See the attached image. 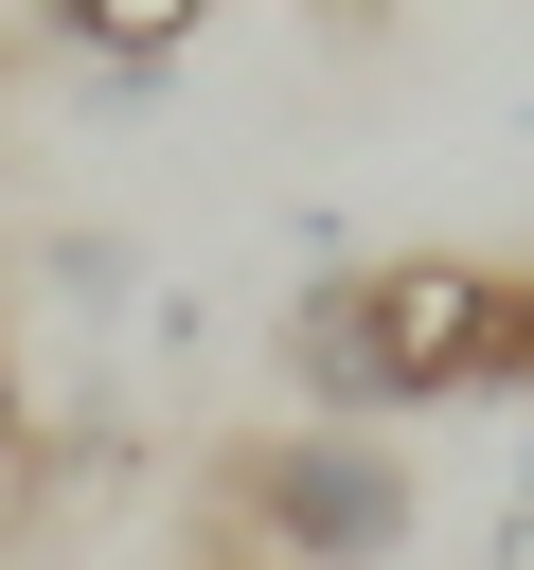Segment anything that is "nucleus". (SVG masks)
<instances>
[{"mask_svg": "<svg viewBox=\"0 0 534 570\" xmlns=\"http://www.w3.org/2000/svg\"><path fill=\"white\" fill-rule=\"evenodd\" d=\"M409 517H427V481H409L392 428H267V445H231V534L267 570H392Z\"/></svg>", "mask_w": 534, "mask_h": 570, "instance_id": "f03ea898", "label": "nucleus"}, {"mask_svg": "<svg viewBox=\"0 0 534 570\" xmlns=\"http://www.w3.org/2000/svg\"><path fill=\"white\" fill-rule=\"evenodd\" d=\"M36 36H53L107 107H142V89H178V71H196V18H107V0H53Z\"/></svg>", "mask_w": 534, "mask_h": 570, "instance_id": "7ed1b4c3", "label": "nucleus"}, {"mask_svg": "<svg viewBox=\"0 0 534 570\" xmlns=\"http://www.w3.org/2000/svg\"><path fill=\"white\" fill-rule=\"evenodd\" d=\"M0 481H36V392H18V338H0Z\"/></svg>", "mask_w": 534, "mask_h": 570, "instance_id": "39448f33", "label": "nucleus"}, {"mask_svg": "<svg viewBox=\"0 0 534 570\" xmlns=\"http://www.w3.org/2000/svg\"><path fill=\"white\" fill-rule=\"evenodd\" d=\"M285 392L303 428H392V410H481L498 392V267L481 249H338L285 285Z\"/></svg>", "mask_w": 534, "mask_h": 570, "instance_id": "f257e3e1", "label": "nucleus"}, {"mask_svg": "<svg viewBox=\"0 0 534 570\" xmlns=\"http://www.w3.org/2000/svg\"><path fill=\"white\" fill-rule=\"evenodd\" d=\"M36 285H53V321H125V303H142V249H125V232H53Z\"/></svg>", "mask_w": 534, "mask_h": 570, "instance_id": "20e7f679", "label": "nucleus"}]
</instances>
